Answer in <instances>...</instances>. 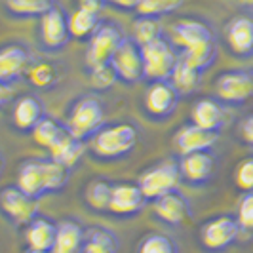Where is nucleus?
<instances>
[{
  "label": "nucleus",
  "mask_w": 253,
  "mask_h": 253,
  "mask_svg": "<svg viewBox=\"0 0 253 253\" xmlns=\"http://www.w3.org/2000/svg\"><path fill=\"white\" fill-rule=\"evenodd\" d=\"M114 73L124 84H137L145 80V63H143V48L135 38H124L116 53L111 59Z\"/></svg>",
  "instance_id": "obj_10"
},
{
  "label": "nucleus",
  "mask_w": 253,
  "mask_h": 253,
  "mask_svg": "<svg viewBox=\"0 0 253 253\" xmlns=\"http://www.w3.org/2000/svg\"><path fill=\"white\" fill-rule=\"evenodd\" d=\"M152 213L168 225H183L192 219L190 200L179 190H171L152 202Z\"/></svg>",
  "instance_id": "obj_18"
},
{
  "label": "nucleus",
  "mask_w": 253,
  "mask_h": 253,
  "mask_svg": "<svg viewBox=\"0 0 253 253\" xmlns=\"http://www.w3.org/2000/svg\"><path fill=\"white\" fill-rule=\"evenodd\" d=\"M139 131L129 122H118L113 126H103L91 141V152L101 160L124 158L137 147Z\"/></svg>",
  "instance_id": "obj_3"
},
{
  "label": "nucleus",
  "mask_w": 253,
  "mask_h": 253,
  "mask_svg": "<svg viewBox=\"0 0 253 253\" xmlns=\"http://www.w3.org/2000/svg\"><path fill=\"white\" fill-rule=\"evenodd\" d=\"M238 129H240V137L244 139V143L250 145L253 149V113L248 114V116L242 120Z\"/></svg>",
  "instance_id": "obj_38"
},
{
  "label": "nucleus",
  "mask_w": 253,
  "mask_h": 253,
  "mask_svg": "<svg viewBox=\"0 0 253 253\" xmlns=\"http://www.w3.org/2000/svg\"><path fill=\"white\" fill-rule=\"evenodd\" d=\"M101 13L97 12H89L78 6V10L69 15V31H71V37L80 40V42H86L93 37V33L97 31V27L101 25Z\"/></svg>",
  "instance_id": "obj_25"
},
{
  "label": "nucleus",
  "mask_w": 253,
  "mask_h": 253,
  "mask_svg": "<svg viewBox=\"0 0 253 253\" xmlns=\"http://www.w3.org/2000/svg\"><path fill=\"white\" fill-rule=\"evenodd\" d=\"M89 80L95 89H109L118 82V76L114 73L113 65H97V67H89Z\"/></svg>",
  "instance_id": "obj_35"
},
{
  "label": "nucleus",
  "mask_w": 253,
  "mask_h": 253,
  "mask_svg": "<svg viewBox=\"0 0 253 253\" xmlns=\"http://www.w3.org/2000/svg\"><path fill=\"white\" fill-rule=\"evenodd\" d=\"M236 187L244 192H253V156L244 158L234 171Z\"/></svg>",
  "instance_id": "obj_37"
},
{
  "label": "nucleus",
  "mask_w": 253,
  "mask_h": 253,
  "mask_svg": "<svg viewBox=\"0 0 253 253\" xmlns=\"http://www.w3.org/2000/svg\"><path fill=\"white\" fill-rule=\"evenodd\" d=\"M183 2L185 0H139L135 12H137V15H143V17L160 19L164 15L177 12L179 8L183 6Z\"/></svg>",
  "instance_id": "obj_33"
},
{
  "label": "nucleus",
  "mask_w": 253,
  "mask_h": 253,
  "mask_svg": "<svg viewBox=\"0 0 253 253\" xmlns=\"http://www.w3.org/2000/svg\"><path fill=\"white\" fill-rule=\"evenodd\" d=\"M69 171L53 158H29L17 169L15 185L29 196L40 200L46 194L65 189L69 183Z\"/></svg>",
  "instance_id": "obj_2"
},
{
  "label": "nucleus",
  "mask_w": 253,
  "mask_h": 253,
  "mask_svg": "<svg viewBox=\"0 0 253 253\" xmlns=\"http://www.w3.org/2000/svg\"><path fill=\"white\" fill-rule=\"evenodd\" d=\"M118 238L109 227H91L86 230L82 253H116Z\"/></svg>",
  "instance_id": "obj_27"
},
{
  "label": "nucleus",
  "mask_w": 253,
  "mask_h": 253,
  "mask_svg": "<svg viewBox=\"0 0 253 253\" xmlns=\"http://www.w3.org/2000/svg\"><path fill=\"white\" fill-rule=\"evenodd\" d=\"M69 15L61 6H53L40 17V44L46 51H61L71 40Z\"/></svg>",
  "instance_id": "obj_12"
},
{
  "label": "nucleus",
  "mask_w": 253,
  "mask_h": 253,
  "mask_svg": "<svg viewBox=\"0 0 253 253\" xmlns=\"http://www.w3.org/2000/svg\"><path fill=\"white\" fill-rule=\"evenodd\" d=\"M171 44L177 48L179 57L198 71H208L217 61V38L206 21L187 17L171 27Z\"/></svg>",
  "instance_id": "obj_1"
},
{
  "label": "nucleus",
  "mask_w": 253,
  "mask_h": 253,
  "mask_svg": "<svg viewBox=\"0 0 253 253\" xmlns=\"http://www.w3.org/2000/svg\"><path fill=\"white\" fill-rule=\"evenodd\" d=\"M162 37H164V29H162L160 19L143 17V15H139V19H135V23H133V38H135V42L139 46L151 44V42Z\"/></svg>",
  "instance_id": "obj_31"
},
{
  "label": "nucleus",
  "mask_w": 253,
  "mask_h": 253,
  "mask_svg": "<svg viewBox=\"0 0 253 253\" xmlns=\"http://www.w3.org/2000/svg\"><path fill=\"white\" fill-rule=\"evenodd\" d=\"M225 44L228 51L238 59L253 57V15L238 13L230 17L225 25Z\"/></svg>",
  "instance_id": "obj_13"
},
{
  "label": "nucleus",
  "mask_w": 253,
  "mask_h": 253,
  "mask_svg": "<svg viewBox=\"0 0 253 253\" xmlns=\"http://www.w3.org/2000/svg\"><path fill=\"white\" fill-rule=\"evenodd\" d=\"M57 236V223L46 215H37L25 228V240L29 250L51 252Z\"/></svg>",
  "instance_id": "obj_21"
},
{
  "label": "nucleus",
  "mask_w": 253,
  "mask_h": 253,
  "mask_svg": "<svg viewBox=\"0 0 253 253\" xmlns=\"http://www.w3.org/2000/svg\"><path fill=\"white\" fill-rule=\"evenodd\" d=\"M4 6L10 15L19 19L42 17L55 6V0H4Z\"/></svg>",
  "instance_id": "obj_29"
},
{
  "label": "nucleus",
  "mask_w": 253,
  "mask_h": 253,
  "mask_svg": "<svg viewBox=\"0 0 253 253\" xmlns=\"http://www.w3.org/2000/svg\"><path fill=\"white\" fill-rule=\"evenodd\" d=\"M27 75H29L31 84H35L37 88H42V89L55 86L57 80H59V71L50 61H40V63L31 65L29 71H27Z\"/></svg>",
  "instance_id": "obj_34"
},
{
  "label": "nucleus",
  "mask_w": 253,
  "mask_h": 253,
  "mask_svg": "<svg viewBox=\"0 0 253 253\" xmlns=\"http://www.w3.org/2000/svg\"><path fill=\"white\" fill-rule=\"evenodd\" d=\"M86 230L76 219H61L57 223V236L51 253H82Z\"/></svg>",
  "instance_id": "obj_23"
},
{
  "label": "nucleus",
  "mask_w": 253,
  "mask_h": 253,
  "mask_svg": "<svg viewBox=\"0 0 253 253\" xmlns=\"http://www.w3.org/2000/svg\"><path fill=\"white\" fill-rule=\"evenodd\" d=\"M103 124H105V109L103 103L93 95H82L80 99H76L67 114L69 131L82 141L93 137L103 127Z\"/></svg>",
  "instance_id": "obj_4"
},
{
  "label": "nucleus",
  "mask_w": 253,
  "mask_h": 253,
  "mask_svg": "<svg viewBox=\"0 0 253 253\" xmlns=\"http://www.w3.org/2000/svg\"><path fill=\"white\" fill-rule=\"evenodd\" d=\"M244 6H248V8H253V0H240Z\"/></svg>",
  "instance_id": "obj_43"
},
{
  "label": "nucleus",
  "mask_w": 253,
  "mask_h": 253,
  "mask_svg": "<svg viewBox=\"0 0 253 253\" xmlns=\"http://www.w3.org/2000/svg\"><path fill=\"white\" fill-rule=\"evenodd\" d=\"M4 169H6V158L0 154V175L4 173Z\"/></svg>",
  "instance_id": "obj_42"
},
{
  "label": "nucleus",
  "mask_w": 253,
  "mask_h": 253,
  "mask_svg": "<svg viewBox=\"0 0 253 253\" xmlns=\"http://www.w3.org/2000/svg\"><path fill=\"white\" fill-rule=\"evenodd\" d=\"M33 65L31 51L21 42H12L0 48V82L12 84L19 80Z\"/></svg>",
  "instance_id": "obj_17"
},
{
  "label": "nucleus",
  "mask_w": 253,
  "mask_h": 253,
  "mask_svg": "<svg viewBox=\"0 0 253 253\" xmlns=\"http://www.w3.org/2000/svg\"><path fill=\"white\" fill-rule=\"evenodd\" d=\"M137 253H179V250L171 236L162 232H149L141 238Z\"/></svg>",
  "instance_id": "obj_32"
},
{
  "label": "nucleus",
  "mask_w": 253,
  "mask_h": 253,
  "mask_svg": "<svg viewBox=\"0 0 253 253\" xmlns=\"http://www.w3.org/2000/svg\"><path fill=\"white\" fill-rule=\"evenodd\" d=\"M147 204V198L143 196L137 183H118L113 185L111 204H109V213L120 219L139 215Z\"/></svg>",
  "instance_id": "obj_16"
},
{
  "label": "nucleus",
  "mask_w": 253,
  "mask_h": 253,
  "mask_svg": "<svg viewBox=\"0 0 253 253\" xmlns=\"http://www.w3.org/2000/svg\"><path fill=\"white\" fill-rule=\"evenodd\" d=\"M242 228L232 215H217L208 219L200 228V244L206 252L219 253L230 248L240 238Z\"/></svg>",
  "instance_id": "obj_9"
},
{
  "label": "nucleus",
  "mask_w": 253,
  "mask_h": 253,
  "mask_svg": "<svg viewBox=\"0 0 253 253\" xmlns=\"http://www.w3.org/2000/svg\"><path fill=\"white\" fill-rule=\"evenodd\" d=\"M13 126L19 131H33L44 118V107L37 95L25 93L13 103Z\"/></svg>",
  "instance_id": "obj_22"
},
{
  "label": "nucleus",
  "mask_w": 253,
  "mask_h": 253,
  "mask_svg": "<svg viewBox=\"0 0 253 253\" xmlns=\"http://www.w3.org/2000/svg\"><path fill=\"white\" fill-rule=\"evenodd\" d=\"M78 6L84 10H89V12L101 13V8L105 4H103V0H78Z\"/></svg>",
  "instance_id": "obj_41"
},
{
  "label": "nucleus",
  "mask_w": 253,
  "mask_h": 253,
  "mask_svg": "<svg viewBox=\"0 0 253 253\" xmlns=\"http://www.w3.org/2000/svg\"><path fill=\"white\" fill-rule=\"evenodd\" d=\"M179 93L171 80H156L151 82V86L145 91V111L152 116L154 120H168L175 113L179 105Z\"/></svg>",
  "instance_id": "obj_14"
},
{
  "label": "nucleus",
  "mask_w": 253,
  "mask_h": 253,
  "mask_svg": "<svg viewBox=\"0 0 253 253\" xmlns=\"http://www.w3.org/2000/svg\"><path fill=\"white\" fill-rule=\"evenodd\" d=\"M190 122L194 126L210 129V131H221L225 126V109L223 103L213 97H202L192 105L190 111Z\"/></svg>",
  "instance_id": "obj_20"
},
{
  "label": "nucleus",
  "mask_w": 253,
  "mask_h": 253,
  "mask_svg": "<svg viewBox=\"0 0 253 253\" xmlns=\"http://www.w3.org/2000/svg\"><path fill=\"white\" fill-rule=\"evenodd\" d=\"M181 168L179 162L173 160H162L158 164L151 166L149 169H145L141 173L139 185L143 196L147 198V202H154L156 198L164 196L171 190H177L181 185Z\"/></svg>",
  "instance_id": "obj_5"
},
{
  "label": "nucleus",
  "mask_w": 253,
  "mask_h": 253,
  "mask_svg": "<svg viewBox=\"0 0 253 253\" xmlns=\"http://www.w3.org/2000/svg\"><path fill=\"white\" fill-rule=\"evenodd\" d=\"M122 27L114 21H101L93 37L88 40V51H86V63L88 67L111 63L113 55L116 53L118 46L124 40Z\"/></svg>",
  "instance_id": "obj_8"
},
{
  "label": "nucleus",
  "mask_w": 253,
  "mask_h": 253,
  "mask_svg": "<svg viewBox=\"0 0 253 253\" xmlns=\"http://www.w3.org/2000/svg\"><path fill=\"white\" fill-rule=\"evenodd\" d=\"M141 48H143L145 78L151 82L169 80L179 61V51L171 44V40H166V37H162L151 44L141 46Z\"/></svg>",
  "instance_id": "obj_6"
},
{
  "label": "nucleus",
  "mask_w": 253,
  "mask_h": 253,
  "mask_svg": "<svg viewBox=\"0 0 253 253\" xmlns=\"http://www.w3.org/2000/svg\"><path fill=\"white\" fill-rule=\"evenodd\" d=\"M82 156H84V141L75 137L73 133H69L61 143H57L50 151V158L65 166L67 169L76 168Z\"/></svg>",
  "instance_id": "obj_26"
},
{
  "label": "nucleus",
  "mask_w": 253,
  "mask_h": 253,
  "mask_svg": "<svg viewBox=\"0 0 253 253\" xmlns=\"http://www.w3.org/2000/svg\"><path fill=\"white\" fill-rule=\"evenodd\" d=\"M111 194H113V185L107 179H93L86 189V202L95 211H109Z\"/></svg>",
  "instance_id": "obj_30"
},
{
  "label": "nucleus",
  "mask_w": 253,
  "mask_h": 253,
  "mask_svg": "<svg viewBox=\"0 0 253 253\" xmlns=\"http://www.w3.org/2000/svg\"><path fill=\"white\" fill-rule=\"evenodd\" d=\"M202 71H198L196 67H192L189 65L185 59H181L179 57L177 65H175V69H173V73H171V84L175 86L181 95H190V93H194L196 89L200 88V82H202Z\"/></svg>",
  "instance_id": "obj_28"
},
{
  "label": "nucleus",
  "mask_w": 253,
  "mask_h": 253,
  "mask_svg": "<svg viewBox=\"0 0 253 253\" xmlns=\"http://www.w3.org/2000/svg\"><path fill=\"white\" fill-rule=\"evenodd\" d=\"M0 211L15 225H29L38 215V200L10 185L0 190Z\"/></svg>",
  "instance_id": "obj_11"
},
{
  "label": "nucleus",
  "mask_w": 253,
  "mask_h": 253,
  "mask_svg": "<svg viewBox=\"0 0 253 253\" xmlns=\"http://www.w3.org/2000/svg\"><path fill=\"white\" fill-rule=\"evenodd\" d=\"M181 179L192 187H202L210 183L217 171V158L211 151H200L185 154L179 162Z\"/></svg>",
  "instance_id": "obj_15"
},
{
  "label": "nucleus",
  "mask_w": 253,
  "mask_h": 253,
  "mask_svg": "<svg viewBox=\"0 0 253 253\" xmlns=\"http://www.w3.org/2000/svg\"><path fill=\"white\" fill-rule=\"evenodd\" d=\"M12 84H6V82H0V109L2 107H6L10 99H12Z\"/></svg>",
  "instance_id": "obj_40"
},
{
  "label": "nucleus",
  "mask_w": 253,
  "mask_h": 253,
  "mask_svg": "<svg viewBox=\"0 0 253 253\" xmlns=\"http://www.w3.org/2000/svg\"><path fill=\"white\" fill-rule=\"evenodd\" d=\"M215 95L223 105L240 107L253 97V69H228L217 76Z\"/></svg>",
  "instance_id": "obj_7"
},
{
  "label": "nucleus",
  "mask_w": 253,
  "mask_h": 253,
  "mask_svg": "<svg viewBox=\"0 0 253 253\" xmlns=\"http://www.w3.org/2000/svg\"><path fill=\"white\" fill-rule=\"evenodd\" d=\"M27 253H51V252H38V250H29Z\"/></svg>",
  "instance_id": "obj_44"
},
{
  "label": "nucleus",
  "mask_w": 253,
  "mask_h": 253,
  "mask_svg": "<svg viewBox=\"0 0 253 253\" xmlns=\"http://www.w3.org/2000/svg\"><path fill=\"white\" fill-rule=\"evenodd\" d=\"M137 2L139 0H103V4H109V6H114L122 12H131L137 8Z\"/></svg>",
  "instance_id": "obj_39"
},
{
  "label": "nucleus",
  "mask_w": 253,
  "mask_h": 253,
  "mask_svg": "<svg viewBox=\"0 0 253 253\" xmlns=\"http://www.w3.org/2000/svg\"><path fill=\"white\" fill-rule=\"evenodd\" d=\"M236 219H238V225H240L242 232L253 234V192H246L242 196Z\"/></svg>",
  "instance_id": "obj_36"
},
{
  "label": "nucleus",
  "mask_w": 253,
  "mask_h": 253,
  "mask_svg": "<svg viewBox=\"0 0 253 253\" xmlns=\"http://www.w3.org/2000/svg\"><path fill=\"white\" fill-rule=\"evenodd\" d=\"M31 133H33V139L37 141L40 147H46L48 151H51V149H53L57 143H61L71 131H69L67 124L55 120V118H50V116H44Z\"/></svg>",
  "instance_id": "obj_24"
},
{
  "label": "nucleus",
  "mask_w": 253,
  "mask_h": 253,
  "mask_svg": "<svg viewBox=\"0 0 253 253\" xmlns=\"http://www.w3.org/2000/svg\"><path fill=\"white\" fill-rule=\"evenodd\" d=\"M219 141V131H210L194 126L192 122L183 126L175 135V147L181 156L200 151H211V147Z\"/></svg>",
  "instance_id": "obj_19"
}]
</instances>
